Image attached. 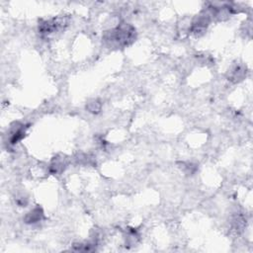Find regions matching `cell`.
Listing matches in <instances>:
<instances>
[{"mask_svg":"<svg viewBox=\"0 0 253 253\" xmlns=\"http://www.w3.org/2000/svg\"><path fill=\"white\" fill-rule=\"evenodd\" d=\"M42 216V211L40 208H36L33 211H31L27 216H26V222L28 223H35L41 220Z\"/></svg>","mask_w":253,"mask_h":253,"instance_id":"obj_2","label":"cell"},{"mask_svg":"<svg viewBox=\"0 0 253 253\" xmlns=\"http://www.w3.org/2000/svg\"><path fill=\"white\" fill-rule=\"evenodd\" d=\"M134 28L130 25L123 24L105 34V41L110 46L122 47L129 44L134 40Z\"/></svg>","mask_w":253,"mask_h":253,"instance_id":"obj_1","label":"cell"}]
</instances>
